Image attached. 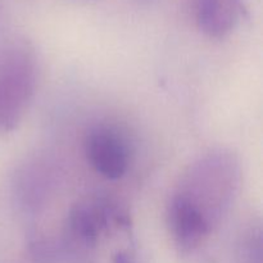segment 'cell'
I'll return each instance as SVG.
<instances>
[{"label":"cell","instance_id":"cell-1","mask_svg":"<svg viewBox=\"0 0 263 263\" xmlns=\"http://www.w3.org/2000/svg\"><path fill=\"white\" fill-rule=\"evenodd\" d=\"M240 182V161L229 149H213L187 167L167 212L177 247L190 252L205 243L230 212Z\"/></svg>","mask_w":263,"mask_h":263},{"label":"cell","instance_id":"cell-2","mask_svg":"<svg viewBox=\"0 0 263 263\" xmlns=\"http://www.w3.org/2000/svg\"><path fill=\"white\" fill-rule=\"evenodd\" d=\"M120 211L110 200L91 198L72 207L62 236L57 239L64 263H94L100 235L112 223L120 222Z\"/></svg>","mask_w":263,"mask_h":263},{"label":"cell","instance_id":"cell-3","mask_svg":"<svg viewBox=\"0 0 263 263\" xmlns=\"http://www.w3.org/2000/svg\"><path fill=\"white\" fill-rule=\"evenodd\" d=\"M37 85V59L22 43L0 58V133L14 130L27 112Z\"/></svg>","mask_w":263,"mask_h":263},{"label":"cell","instance_id":"cell-4","mask_svg":"<svg viewBox=\"0 0 263 263\" xmlns=\"http://www.w3.org/2000/svg\"><path fill=\"white\" fill-rule=\"evenodd\" d=\"M85 153L92 168L109 180L121 179L130 167V145L112 126H95L85 140Z\"/></svg>","mask_w":263,"mask_h":263},{"label":"cell","instance_id":"cell-5","mask_svg":"<svg viewBox=\"0 0 263 263\" xmlns=\"http://www.w3.org/2000/svg\"><path fill=\"white\" fill-rule=\"evenodd\" d=\"M53 170L46 162L32 161L15 175V202L25 213L35 215L45 205L54 185Z\"/></svg>","mask_w":263,"mask_h":263},{"label":"cell","instance_id":"cell-6","mask_svg":"<svg viewBox=\"0 0 263 263\" xmlns=\"http://www.w3.org/2000/svg\"><path fill=\"white\" fill-rule=\"evenodd\" d=\"M243 12L241 0H195L198 27L212 39H222L233 32Z\"/></svg>","mask_w":263,"mask_h":263},{"label":"cell","instance_id":"cell-7","mask_svg":"<svg viewBox=\"0 0 263 263\" xmlns=\"http://www.w3.org/2000/svg\"><path fill=\"white\" fill-rule=\"evenodd\" d=\"M113 263H139V262L136 261L135 257H134L131 253H128V252H120V253L116 254Z\"/></svg>","mask_w":263,"mask_h":263}]
</instances>
